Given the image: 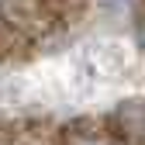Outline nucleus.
<instances>
[{
    "mask_svg": "<svg viewBox=\"0 0 145 145\" xmlns=\"http://www.w3.org/2000/svg\"><path fill=\"white\" fill-rule=\"evenodd\" d=\"M142 38H145V28H142Z\"/></svg>",
    "mask_w": 145,
    "mask_h": 145,
    "instance_id": "obj_1",
    "label": "nucleus"
}]
</instances>
